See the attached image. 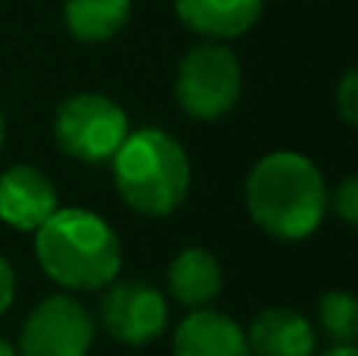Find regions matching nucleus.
Returning a JSON list of instances; mask_svg holds the SVG:
<instances>
[{"label":"nucleus","mask_w":358,"mask_h":356,"mask_svg":"<svg viewBox=\"0 0 358 356\" xmlns=\"http://www.w3.org/2000/svg\"><path fill=\"white\" fill-rule=\"evenodd\" d=\"M324 174L299 151H271L245 180V205L252 221L277 240H305L327 218Z\"/></svg>","instance_id":"obj_1"},{"label":"nucleus","mask_w":358,"mask_h":356,"mask_svg":"<svg viewBox=\"0 0 358 356\" xmlns=\"http://www.w3.org/2000/svg\"><path fill=\"white\" fill-rule=\"evenodd\" d=\"M44 275L66 290H104L123 265L120 237L88 208H57L35 231Z\"/></svg>","instance_id":"obj_2"},{"label":"nucleus","mask_w":358,"mask_h":356,"mask_svg":"<svg viewBox=\"0 0 358 356\" xmlns=\"http://www.w3.org/2000/svg\"><path fill=\"white\" fill-rule=\"evenodd\" d=\"M113 161V183L123 202L138 214L167 218L185 202L192 164L182 142L170 132L145 126L123 139Z\"/></svg>","instance_id":"obj_3"},{"label":"nucleus","mask_w":358,"mask_h":356,"mask_svg":"<svg viewBox=\"0 0 358 356\" xmlns=\"http://www.w3.org/2000/svg\"><path fill=\"white\" fill-rule=\"evenodd\" d=\"M126 136H129L126 111L107 95L82 92L57 107L54 142L73 161H85V164L110 161Z\"/></svg>","instance_id":"obj_4"},{"label":"nucleus","mask_w":358,"mask_h":356,"mask_svg":"<svg viewBox=\"0 0 358 356\" xmlns=\"http://www.w3.org/2000/svg\"><path fill=\"white\" fill-rule=\"evenodd\" d=\"M173 92L192 120H220L239 101L242 67L223 44H198L179 60Z\"/></svg>","instance_id":"obj_5"},{"label":"nucleus","mask_w":358,"mask_h":356,"mask_svg":"<svg viewBox=\"0 0 358 356\" xmlns=\"http://www.w3.org/2000/svg\"><path fill=\"white\" fill-rule=\"evenodd\" d=\"M94 344V319L66 294L44 296L22 322L19 356H88Z\"/></svg>","instance_id":"obj_6"},{"label":"nucleus","mask_w":358,"mask_h":356,"mask_svg":"<svg viewBox=\"0 0 358 356\" xmlns=\"http://www.w3.org/2000/svg\"><path fill=\"white\" fill-rule=\"evenodd\" d=\"M167 319L170 309L164 294L142 278H113L98 303V322L113 341L126 347H145L157 341L167 328Z\"/></svg>","instance_id":"obj_7"},{"label":"nucleus","mask_w":358,"mask_h":356,"mask_svg":"<svg viewBox=\"0 0 358 356\" xmlns=\"http://www.w3.org/2000/svg\"><path fill=\"white\" fill-rule=\"evenodd\" d=\"M57 212V189L31 164H13L0 174V221L13 231H38Z\"/></svg>","instance_id":"obj_8"},{"label":"nucleus","mask_w":358,"mask_h":356,"mask_svg":"<svg viewBox=\"0 0 358 356\" xmlns=\"http://www.w3.org/2000/svg\"><path fill=\"white\" fill-rule=\"evenodd\" d=\"M173 356H252L248 338L229 315L192 309L176 325Z\"/></svg>","instance_id":"obj_9"},{"label":"nucleus","mask_w":358,"mask_h":356,"mask_svg":"<svg viewBox=\"0 0 358 356\" xmlns=\"http://www.w3.org/2000/svg\"><path fill=\"white\" fill-rule=\"evenodd\" d=\"M252 356H315V328L299 309L271 306L245 331Z\"/></svg>","instance_id":"obj_10"},{"label":"nucleus","mask_w":358,"mask_h":356,"mask_svg":"<svg viewBox=\"0 0 358 356\" xmlns=\"http://www.w3.org/2000/svg\"><path fill=\"white\" fill-rule=\"evenodd\" d=\"M179 22L204 38H239L258 22L264 0H173Z\"/></svg>","instance_id":"obj_11"},{"label":"nucleus","mask_w":358,"mask_h":356,"mask_svg":"<svg viewBox=\"0 0 358 356\" xmlns=\"http://www.w3.org/2000/svg\"><path fill=\"white\" fill-rule=\"evenodd\" d=\"M167 287L170 296L185 309H204L217 300L223 290V271L214 252L189 246L176 252V259L167 268Z\"/></svg>","instance_id":"obj_12"},{"label":"nucleus","mask_w":358,"mask_h":356,"mask_svg":"<svg viewBox=\"0 0 358 356\" xmlns=\"http://www.w3.org/2000/svg\"><path fill=\"white\" fill-rule=\"evenodd\" d=\"M132 0H66L63 19L73 38L85 44H101L126 29Z\"/></svg>","instance_id":"obj_13"},{"label":"nucleus","mask_w":358,"mask_h":356,"mask_svg":"<svg viewBox=\"0 0 358 356\" xmlns=\"http://www.w3.org/2000/svg\"><path fill=\"white\" fill-rule=\"evenodd\" d=\"M317 322L334 344H355L358 338V303L343 290H330L317 303Z\"/></svg>","instance_id":"obj_14"},{"label":"nucleus","mask_w":358,"mask_h":356,"mask_svg":"<svg viewBox=\"0 0 358 356\" xmlns=\"http://www.w3.org/2000/svg\"><path fill=\"white\" fill-rule=\"evenodd\" d=\"M327 208H334V214L346 224L358 221V180L355 177H343L340 186L334 193H327Z\"/></svg>","instance_id":"obj_15"},{"label":"nucleus","mask_w":358,"mask_h":356,"mask_svg":"<svg viewBox=\"0 0 358 356\" xmlns=\"http://www.w3.org/2000/svg\"><path fill=\"white\" fill-rule=\"evenodd\" d=\"M336 111H340V117L349 126L358 123V73L355 69H346V76L336 85Z\"/></svg>","instance_id":"obj_16"},{"label":"nucleus","mask_w":358,"mask_h":356,"mask_svg":"<svg viewBox=\"0 0 358 356\" xmlns=\"http://www.w3.org/2000/svg\"><path fill=\"white\" fill-rule=\"evenodd\" d=\"M13 296H16V278H13L10 262L0 256V315L13 306Z\"/></svg>","instance_id":"obj_17"},{"label":"nucleus","mask_w":358,"mask_h":356,"mask_svg":"<svg viewBox=\"0 0 358 356\" xmlns=\"http://www.w3.org/2000/svg\"><path fill=\"white\" fill-rule=\"evenodd\" d=\"M321 356H358L355 344H334L330 350H324Z\"/></svg>","instance_id":"obj_18"},{"label":"nucleus","mask_w":358,"mask_h":356,"mask_svg":"<svg viewBox=\"0 0 358 356\" xmlns=\"http://www.w3.org/2000/svg\"><path fill=\"white\" fill-rule=\"evenodd\" d=\"M0 356H19V353H16V347H13L10 341L3 338V334H0Z\"/></svg>","instance_id":"obj_19"},{"label":"nucleus","mask_w":358,"mask_h":356,"mask_svg":"<svg viewBox=\"0 0 358 356\" xmlns=\"http://www.w3.org/2000/svg\"><path fill=\"white\" fill-rule=\"evenodd\" d=\"M3 139H6V123H3V114H0V149H3Z\"/></svg>","instance_id":"obj_20"}]
</instances>
